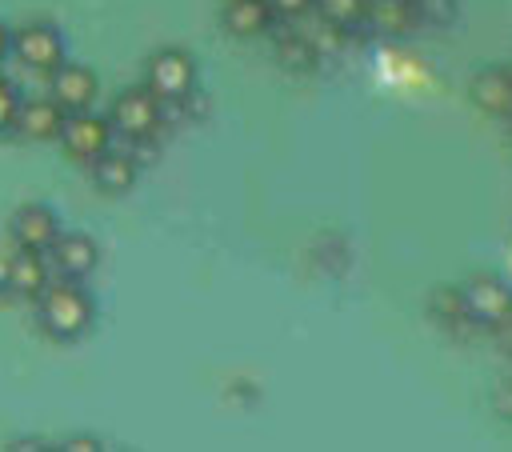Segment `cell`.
Segmentation results:
<instances>
[{
  "label": "cell",
  "instance_id": "1",
  "mask_svg": "<svg viewBox=\"0 0 512 452\" xmlns=\"http://www.w3.org/2000/svg\"><path fill=\"white\" fill-rule=\"evenodd\" d=\"M36 316H40V328L52 336V340H76L92 328V300L88 292L80 288V280H68V276H56L40 288L36 296Z\"/></svg>",
  "mask_w": 512,
  "mask_h": 452
},
{
  "label": "cell",
  "instance_id": "2",
  "mask_svg": "<svg viewBox=\"0 0 512 452\" xmlns=\"http://www.w3.org/2000/svg\"><path fill=\"white\" fill-rule=\"evenodd\" d=\"M144 88L160 104H180L196 88V60L184 48H156L144 64Z\"/></svg>",
  "mask_w": 512,
  "mask_h": 452
},
{
  "label": "cell",
  "instance_id": "3",
  "mask_svg": "<svg viewBox=\"0 0 512 452\" xmlns=\"http://www.w3.org/2000/svg\"><path fill=\"white\" fill-rule=\"evenodd\" d=\"M108 124L116 136L124 140H156V132L164 128V116H160V100L140 84V88H124L112 108H108Z\"/></svg>",
  "mask_w": 512,
  "mask_h": 452
},
{
  "label": "cell",
  "instance_id": "4",
  "mask_svg": "<svg viewBox=\"0 0 512 452\" xmlns=\"http://www.w3.org/2000/svg\"><path fill=\"white\" fill-rule=\"evenodd\" d=\"M56 140L64 144L68 156H76V160H96V156L116 140V132H112L108 116H96L92 108H80V112H64Z\"/></svg>",
  "mask_w": 512,
  "mask_h": 452
},
{
  "label": "cell",
  "instance_id": "5",
  "mask_svg": "<svg viewBox=\"0 0 512 452\" xmlns=\"http://www.w3.org/2000/svg\"><path fill=\"white\" fill-rule=\"evenodd\" d=\"M464 292V308L480 328H500L512 320V288L500 276H472L468 284H460Z\"/></svg>",
  "mask_w": 512,
  "mask_h": 452
},
{
  "label": "cell",
  "instance_id": "6",
  "mask_svg": "<svg viewBox=\"0 0 512 452\" xmlns=\"http://www.w3.org/2000/svg\"><path fill=\"white\" fill-rule=\"evenodd\" d=\"M12 56L24 68L52 72L56 64H64V36L56 24H24L20 32H12Z\"/></svg>",
  "mask_w": 512,
  "mask_h": 452
},
{
  "label": "cell",
  "instance_id": "7",
  "mask_svg": "<svg viewBox=\"0 0 512 452\" xmlns=\"http://www.w3.org/2000/svg\"><path fill=\"white\" fill-rule=\"evenodd\" d=\"M44 252H48V268L56 276H68V280H84L100 260L96 240L84 232H56V240Z\"/></svg>",
  "mask_w": 512,
  "mask_h": 452
},
{
  "label": "cell",
  "instance_id": "8",
  "mask_svg": "<svg viewBox=\"0 0 512 452\" xmlns=\"http://www.w3.org/2000/svg\"><path fill=\"white\" fill-rule=\"evenodd\" d=\"M92 164V180H96V188L100 192H108V196H124V192H132V184H136V176H140V156H136V148L124 140L120 148H104L96 160H88Z\"/></svg>",
  "mask_w": 512,
  "mask_h": 452
},
{
  "label": "cell",
  "instance_id": "9",
  "mask_svg": "<svg viewBox=\"0 0 512 452\" xmlns=\"http://www.w3.org/2000/svg\"><path fill=\"white\" fill-rule=\"evenodd\" d=\"M52 84H48V96L64 108V112H80V108H92V100H96V92H100V80H96V72L92 68H84V64H56L52 72Z\"/></svg>",
  "mask_w": 512,
  "mask_h": 452
},
{
  "label": "cell",
  "instance_id": "10",
  "mask_svg": "<svg viewBox=\"0 0 512 452\" xmlns=\"http://www.w3.org/2000/svg\"><path fill=\"white\" fill-rule=\"evenodd\" d=\"M60 120H64V108L52 100V96H20L16 104V116H12V128L28 140H56L60 136Z\"/></svg>",
  "mask_w": 512,
  "mask_h": 452
},
{
  "label": "cell",
  "instance_id": "11",
  "mask_svg": "<svg viewBox=\"0 0 512 452\" xmlns=\"http://www.w3.org/2000/svg\"><path fill=\"white\" fill-rule=\"evenodd\" d=\"M52 280V268H48V256L40 248H20L8 256L4 264V284L16 292V296H40V288Z\"/></svg>",
  "mask_w": 512,
  "mask_h": 452
},
{
  "label": "cell",
  "instance_id": "12",
  "mask_svg": "<svg viewBox=\"0 0 512 452\" xmlns=\"http://www.w3.org/2000/svg\"><path fill=\"white\" fill-rule=\"evenodd\" d=\"M468 96L488 116H512V68H484L472 76Z\"/></svg>",
  "mask_w": 512,
  "mask_h": 452
},
{
  "label": "cell",
  "instance_id": "13",
  "mask_svg": "<svg viewBox=\"0 0 512 452\" xmlns=\"http://www.w3.org/2000/svg\"><path fill=\"white\" fill-rule=\"evenodd\" d=\"M56 232H60V216L48 204H24L12 216V236H16L20 248H40L44 252L56 240Z\"/></svg>",
  "mask_w": 512,
  "mask_h": 452
},
{
  "label": "cell",
  "instance_id": "14",
  "mask_svg": "<svg viewBox=\"0 0 512 452\" xmlns=\"http://www.w3.org/2000/svg\"><path fill=\"white\" fill-rule=\"evenodd\" d=\"M220 16H224V28L232 36H260L276 20V12H272L268 0H228Z\"/></svg>",
  "mask_w": 512,
  "mask_h": 452
},
{
  "label": "cell",
  "instance_id": "15",
  "mask_svg": "<svg viewBox=\"0 0 512 452\" xmlns=\"http://www.w3.org/2000/svg\"><path fill=\"white\" fill-rule=\"evenodd\" d=\"M428 312H432V320H440V324L452 328L456 336H464V332L476 328V320H472L468 308H464V292H460V284H440V288H432V296H428Z\"/></svg>",
  "mask_w": 512,
  "mask_h": 452
},
{
  "label": "cell",
  "instance_id": "16",
  "mask_svg": "<svg viewBox=\"0 0 512 452\" xmlns=\"http://www.w3.org/2000/svg\"><path fill=\"white\" fill-rule=\"evenodd\" d=\"M364 24H372L376 32L400 36V32H408V28L420 24V20H416V4H412V0H368Z\"/></svg>",
  "mask_w": 512,
  "mask_h": 452
},
{
  "label": "cell",
  "instance_id": "17",
  "mask_svg": "<svg viewBox=\"0 0 512 452\" xmlns=\"http://www.w3.org/2000/svg\"><path fill=\"white\" fill-rule=\"evenodd\" d=\"M312 8H316V16H324V20H332V24L348 28V32H356V28L364 24L368 0H312Z\"/></svg>",
  "mask_w": 512,
  "mask_h": 452
},
{
  "label": "cell",
  "instance_id": "18",
  "mask_svg": "<svg viewBox=\"0 0 512 452\" xmlns=\"http://www.w3.org/2000/svg\"><path fill=\"white\" fill-rule=\"evenodd\" d=\"M276 60H280L284 68H296V72H308L312 64H320V56L312 52V44H308L300 32H288V36L276 40Z\"/></svg>",
  "mask_w": 512,
  "mask_h": 452
},
{
  "label": "cell",
  "instance_id": "19",
  "mask_svg": "<svg viewBox=\"0 0 512 452\" xmlns=\"http://www.w3.org/2000/svg\"><path fill=\"white\" fill-rule=\"evenodd\" d=\"M300 36L312 44V52H316V56H336V52L348 44V28H340V24L324 20V16H320L308 32H300Z\"/></svg>",
  "mask_w": 512,
  "mask_h": 452
},
{
  "label": "cell",
  "instance_id": "20",
  "mask_svg": "<svg viewBox=\"0 0 512 452\" xmlns=\"http://www.w3.org/2000/svg\"><path fill=\"white\" fill-rule=\"evenodd\" d=\"M420 24H448L456 16V0H412Z\"/></svg>",
  "mask_w": 512,
  "mask_h": 452
},
{
  "label": "cell",
  "instance_id": "21",
  "mask_svg": "<svg viewBox=\"0 0 512 452\" xmlns=\"http://www.w3.org/2000/svg\"><path fill=\"white\" fill-rule=\"evenodd\" d=\"M16 104H20V92H16V84L0 76V132H4V128H12Z\"/></svg>",
  "mask_w": 512,
  "mask_h": 452
},
{
  "label": "cell",
  "instance_id": "22",
  "mask_svg": "<svg viewBox=\"0 0 512 452\" xmlns=\"http://www.w3.org/2000/svg\"><path fill=\"white\" fill-rule=\"evenodd\" d=\"M268 4H272V12L280 20H300V16L312 12V0H268Z\"/></svg>",
  "mask_w": 512,
  "mask_h": 452
},
{
  "label": "cell",
  "instance_id": "23",
  "mask_svg": "<svg viewBox=\"0 0 512 452\" xmlns=\"http://www.w3.org/2000/svg\"><path fill=\"white\" fill-rule=\"evenodd\" d=\"M492 408H496V416L512 420V380H504V384L492 392Z\"/></svg>",
  "mask_w": 512,
  "mask_h": 452
},
{
  "label": "cell",
  "instance_id": "24",
  "mask_svg": "<svg viewBox=\"0 0 512 452\" xmlns=\"http://www.w3.org/2000/svg\"><path fill=\"white\" fill-rule=\"evenodd\" d=\"M64 448H68V452H96L100 440H96V436H76V440H68Z\"/></svg>",
  "mask_w": 512,
  "mask_h": 452
},
{
  "label": "cell",
  "instance_id": "25",
  "mask_svg": "<svg viewBox=\"0 0 512 452\" xmlns=\"http://www.w3.org/2000/svg\"><path fill=\"white\" fill-rule=\"evenodd\" d=\"M12 52V28L8 24H0V60Z\"/></svg>",
  "mask_w": 512,
  "mask_h": 452
},
{
  "label": "cell",
  "instance_id": "26",
  "mask_svg": "<svg viewBox=\"0 0 512 452\" xmlns=\"http://www.w3.org/2000/svg\"><path fill=\"white\" fill-rule=\"evenodd\" d=\"M508 124H512V116H508Z\"/></svg>",
  "mask_w": 512,
  "mask_h": 452
}]
</instances>
